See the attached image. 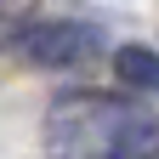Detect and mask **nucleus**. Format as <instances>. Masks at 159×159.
Here are the masks:
<instances>
[{
    "label": "nucleus",
    "mask_w": 159,
    "mask_h": 159,
    "mask_svg": "<svg viewBox=\"0 0 159 159\" xmlns=\"http://www.w3.org/2000/svg\"><path fill=\"white\" fill-rule=\"evenodd\" d=\"M46 159H159V114L114 91H68L46 114Z\"/></svg>",
    "instance_id": "1"
},
{
    "label": "nucleus",
    "mask_w": 159,
    "mask_h": 159,
    "mask_svg": "<svg viewBox=\"0 0 159 159\" xmlns=\"http://www.w3.org/2000/svg\"><path fill=\"white\" fill-rule=\"evenodd\" d=\"M17 51L34 68H80L85 57L102 51V34L91 23H34L17 34Z\"/></svg>",
    "instance_id": "2"
},
{
    "label": "nucleus",
    "mask_w": 159,
    "mask_h": 159,
    "mask_svg": "<svg viewBox=\"0 0 159 159\" xmlns=\"http://www.w3.org/2000/svg\"><path fill=\"white\" fill-rule=\"evenodd\" d=\"M114 68H119L125 85L159 91V51H148V46H119V51H114Z\"/></svg>",
    "instance_id": "3"
}]
</instances>
